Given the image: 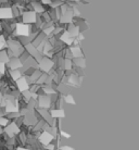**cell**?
<instances>
[{
    "label": "cell",
    "mask_w": 139,
    "mask_h": 150,
    "mask_svg": "<svg viewBox=\"0 0 139 150\" xmlns=\"http://www.w3.org/2000/svg\"><path fill=\"white\" fill-rule=\"evenodd\" d=\"M30 26L28 24H24L22 22H16L15 26V34L20 37H28L30 34Z\"/></svg>",
    "instance_id": "1"
},
{
    "label": "cell",
    "mask_w": 139,
    "mask_h": 150,
    "mask_svg": "<svg viewBox=\"0 0 139 150\" xmlns=\"http://www.w3.org/2000/svg\"><path fill=\"white\" fill-rule=\"evenodd\" d=\"M21 22L24 23V24H34L36 23V20H37V14L35 13L34 11H25L23 12L22 15H21Z\"/></svg>",
    "instance_id": "2"
},
{
    "label": "cell",
    "mask_w": 139,
    "mask_h": 150,
    "mask_svg": "<svg viewBox=\"0 0 139 150\" xmlns=\"http://www.w3.org/2000/svg\"><path fill=\"white\" fill-rule=\"evenodd\" d=\"M36 100H37L38 107H40L42 109H48L50 105H51V99H50V96H48V95L38 96Z\"/></svg>",
    "instance_id": "3"
},
{
    "label": "cell",
    "mask_w": 139,
    "mask_h": 150,
    "mask_svg": "<svg viewBox=\"0 0 139 150\" xmlns=\"http://www.w3.org/2000/svg\"><path fill=\"white\" fill-rule=\"evenodd\" d=\"M38 67L40 68V70L44 72H46V73H48L51 69H52L53 67V62L50 59H48V58H42V60L38 62Z\"/></svg>",
    "instance_id": "4"
},
{
    "label": "cell",
    "mask_w": 139,
    "mask_h": 150,
    "mask_svg": "<svg viewBox=\"0 0 139 150\" xmlns=\"http://www.w3.org/2000/svg\"><path fill=\"white\" fill-rule=\"evenodd\" d=\"M53 137L54 136L50 133V132H47L45 131L44 133H42L40 134V136H39V142L42 144V145H45V146H47V145H49V144H51V142L53 140Z\"/></svg>",
    "instance_id": "5"
},
{
    "label": "cell",
    "mask_w": 139,
    "mask_h": 150,
    "mask_svg": "<svg viewBox=\"0 0 139 150\" xmlns=\"http://www.w3.org/2000/svg\"><path fill=\"white\" fill-rule=\"evenodd\" d=\"M16 87H18V89H19L21 93L30 89V84H28V81H27L26 77L22 76L21 79H18V81H16Z\"/></svg>",
    "instance_id": "6"
},
{
    "label": "cell",
    "mask_w": 139,
    "mask_h": 150,
    "mask_svg": "<svg viewBox=\"0 0 139 150\" xmlns=\"http://www.w3.org/2000/svg\"><path fill=\"white\" fill-rule=\"evenodd\" d=\"M8 64L10 67V70H19L20 68L23 67V63L21 62V60H20L19 58H16V57L10 58L9 61H8Z\"/></svg>",
    "instance_id": "7"
},
{
    "label": "cell",
    "mask_w": 139,
    "mask_h": 150,
    "mask_svg": "<svg viewBox=\"0 0 139 150\" xmlns=\"http://www.w3.org/2000/svg\"><path fill=\"white\" fill-rule=\"evenodd\" d=\"M4 131H6V133H7L10 137H13L15 134H18V133H19L20 129H19V127H18V125H16V124L12 123V124H10V125H7L6 128H4Z\"/></svg>",
    "instance_id": "8"
},
{
    "label": "cell",
    "mask_w": 139,
    "mask_h": 150,
    "mask_svg": "<svg viewBox=\"0 0 139 150\" xmlns=\"http://www.w3.org/2000/svg\"><path fill=\"white\" fill-rule=\"evenodd\" d=\"M50 116L53 119H62L65 116V113H64L63 109H53L50 112Z\"/></svg>",
    "instance_id": "9"
},
{
    "label": "cell",
    "mask_w": 139,
    "mask_h": 150,
    "mask_svg": "<svg viewBox=\"0 0 139 150\" xmlns=\"http://www.w3.org/2000/svg\"><path fill=\"white\" fill-rule=\"evenodd\" d=\"M4 108H6V112L8 113H18L19 112V108H18V105H15L13 102H7L6 105H4Z\"/></svg>",
    "instance_id": "10"
},
{
    "label": "cell",
    "mask_w": 139,
    "mask_h": 150,
    "mask_svg": "<svg viewBox=\"0 0 139 150\" xmlns=\"http://www.w3.org/2000/svg\"><path fill=\"white\" fill-rule=\"evenodd\" d=\"M70 52H71V56H73L74 58H82L83 57V52L79 47H72L70 49Z\"/></svg>",
    "instance_id": "11"
},
{
    "label": "cell",
    "mask_w": 139,
    "mask_h": 150,
    "mask_svg": "<svg viewBox=\"0 0 139 150\" xmlns=\"http://www.w3.org/2000/svg\"><path fill=\"white\" fill-rule=\"evenodd\" d=\"M9 54H8L7 51H4V50H0V63H8V61H9Z\"/></svg>",
    "instance_id": "12"
},
{
    "label": "cell",
    "mask_w": 139,
    "mask_h": 150,
    "mask_svg": "<svg viewBox=\"0 0 139 150\" xmlns=\"http://www.w3.org/2000/svg\"><path fill=\"white\" fill-rule=\"evenodd\" d=\"M61 40L63 41V42H65L66 45H70V44L73 42V38L70 36V34H68V32H65V33L61 36Z\"/></svg>",
    "instance_id": "13"
},
{
    "label": "cell",
    "mask_w": 139,
    "mask_h": 150,
    "mask_svg": "<svg viewBox=\"0 0 139 150\" xmlns=\"http://www.w3.org/2000/svg\"><path fill=\"white\" fill-rule=\"evenodd\" d=\"M10 75L14 81H18L19 79L22 77V73L19 70H10Z\"/></svg>",
    "instance_id": "14"
},
{
    "label": "cell",
    "mask_w": 139,
    "mask_h": 150,
    "mask_svg": "<svg viewBox=\"0 0 139 150\" xmlns=\"http://www.w3.org/2000/svg\"><path fill=\"white\" fill-rule=\"evenodd\" d=\"M4 48H7V38L4 35L0 34V50H4Z\"/></svg>",
    "instance_id": "15"
},
{
    "label": "cell",
    "mask_w": 139,
    "mask_h": 150,
    "mask_svg": "<svg viewBox=\"0 0 139 150\" xmlns=\"http://www.w3.org/2000/svg\"><path fill=\"white\" fill-rule=\"evenodd\" d=\"M64 101L66 102V103H71V105H76L75 100H74V98L72 95H66L65 97H64Z\"/></svg>",
    "instance_id": "16"
},
{
    "label": "cell",
    "mask_w": 139,
    "mask_h": 150,
    "mask_svg": "<svg viewBox=\"0 0 139 150\" xmlns=\"http://www.w3.org/2000/svg\"><path fill=\"white\" fill-rule=\"evenodd\" d=\"M75 63H77V64H76L77 67H80V68H85V59H84L83 57H82V58H76Z\"/></svg>",
    "instance_id": "17"
},
{
    "label": "cell",
    "mask_w": 139,
    "mask_h": 150,
    "mask_svg": "<svg viewBox=\"0 0 139 150\" xmlns=\"http://www.w3.org/2000/svg\"><path fill=\"white\" fill-rule=\"evenodd\" d=\"M6 63H0V74H4L6 73Z\"/></svg>",
    "instance_id": "18"
},
{
    "label": "cell",
    "mask_w": 139,
    "mask_h": 150,
    "mask_svg": "<svg viewBox=\"0 0 139 150\" xmlns=\"http://www.w3.org/2000/svg\"><path fill=\"white\" fill-rule=\"evenodd\" d=\"M8 124V121L7 119H4L2 116H0V126H4V125H7Z\"/></svg>",
    "instance_id": "19"
},
{
    "label": "cell",
    "mask_w": 139,
    "mask_h": 150,
    "mask_svg": "<svg viewBox=\"0 0 139 150\" xmlns=\"http://www.w3.org/2000/svg\"><path fill=\"white\" fill-rule=\"evenodd\" d=\"M60 135L63 136V137H65V138H70V137H71V135H70V134L65 133L64 131H60Z\"/></svg>",
    "instance_id": "20"
},
{
    "label": "cell",
    "mask_w": 139,
    "mask_h": 150,
    "mask_svg": "<svg viewBox=\"0 0 139 150\" xmlns=\"http://www.w3.org/2000/svg\"><path fill=\"white\" fill-rule=\"evenodd\" d=\"M60 150H74V148H72L70 146H62L60 147Z\"/></svg>",
    "instance_id": "21"
},
{
    "label": "cell",
    "mask_w": 139,
    "mask_h": 150,
    "mask_svg": "<svg viewBox=\"0 0 139 150\" xmlns=\"http://www.w3.org/2000/svg\"><path fill=\"white\" fill-rule=\"evenodd\" d=\"M47 149H49V150H53L54 149V145H51V144H49V145H47Z\"/></svg>",
    "instance_id": "22"
},
{
    "label": "cell",
    "mask_w": 139,
    "mask_h": 150,
    "mask_svg": "<svg viewBox=\"0 0 139 150\" xmlns=\"http://www.w3.org/2000/svg\"><path fill=\"white\" fill-rule=\"evenodd\" d=\"M2 99H4V95H2V93L0 91V102L2 101Z\"/></svg>",
    "instance_id": "23"
},
{
    "label": "cell",
    "mask_w": 139,
    "mask_h": 150,
    "mask_svg": "<svg viewBox=\"0 0 139 150\" xmlns=\"http://www.w3.org/2000/svg\"><path fill=\"white\" fill-rule=\"evenodd\" d=\"M18 150H28V149H26V148H18Z\"/></svg>",
    "instance_id": "24"
}]
</instances>
